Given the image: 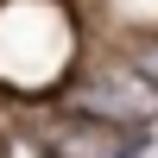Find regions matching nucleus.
Returning <instances> with one entry per match:
<instances>
[{"mask_svg":"<svg viewBox=\"0 0 158 158\" xmlns=\"http://www.w3.org/2000/svg\"><path fill=\"white\" fill-rule=\"evenodd\" d=\"M76 108L95 114V120H114V127H152L158 120V89L146 76L127 63V70H101L82 82V95H76Z\"/></svg>","mask_w":158,"mask_h":158,"instance_id":"2","label":"nucleus"},{"mask_svg":"<svg viewBox=\"0 0 158 158\" xmlns=\"http://www.w3.org/2000/svg\"><path fill=\"white\" fill-rule=\"evenodd\" d=\"M133 152H139V127L95 120L82 108L44 120V158H133Z\"/></svg>","mask_w":158,"mask_h":158,"instance_id":"1","label":"nucleus"},{"mask_svg":"<svg viewBox=\"0 0 158 158\" xmlns=\"http://www.w3.org/2000/svg\"><path fill=\"white\" fill-rule=\"evenodd\" d=\"M133 70H139V76L158 89V44H146V51H139V57H133Z\"/></svg>","mask_w":158,"mask_h":158,"instance_id":"3","label":"nucleus"}]
</instances>
